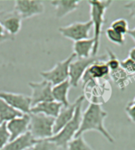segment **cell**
<instances>
[{"mask_svg":"<svg viewBox=\"0 0 135 150\" xmlns=\"http://www.w3.org/2000/svg\"><path fill=\"white\" fill-rule=\"evenodd\" d=\"M107 113L102 108L101 104L90 103L84 113H82L81 122L76 137L81 136L88 131L99 132L108 142L114 144L115 138L104 126V121Z\"/></svg>","mask_w":135,"mask_h":150,"instance_id":"1","label":"cell"},{"mask_svg":"<svg viewBox=\"0 0 135 150\" xmlns=\"http://www.w3.org/2000/svg\"><path fill=\"white\" fill-rule=\"evenodd\" d=\"M90 6V21L93 25L94 47L93 56H96L100 48V36L102 33V27L105 22V13L107 10L112 5V0H89Z\"/></svg>","mask_w":135,"mask_h":150,"instance_id":"2","label":"cell"},{"mask_svg":"<svg viewBox=\"0 0 135 150\" xmlns=\"http://www.w3.org/2000/svg\"><path fill=\"white\" fill-rule=\"evenodd\" d=\"M85 100H86L85 96H83L77 106L73 119L59 132L54 134L52 137L47 138L49 141L55 143L59 148L66 149L68 143L75 137V135L77 134L81 127V118H82V104Z\"/></svg>","mask_w":135,"mask_h":150,"instance_id":"3","label":"cell"},{"mask_svg":"<svg viewBox=\"0 0 135 150\" xmlns=\"http://www.w3.org/2000/svg\"><path fill=\"white\" fill-rule=\"evenodd\" d=\"M29 132L36 140L47 139L54 135L53 128L55 124V118L47 116L42 114H29Z\"/></svg>","mask_w":135,"mask_h":150,"instance_id":"4","label":"cell"},{"mask_svg":"<svg viewBox=\"0 0 135 150\" xmlns=\"http://www.w3.org/2000/svg\"><path fill=\"white\" fill-rule=\"evenodd\" d=\"M75 59L76 55L72 53L66 59L57 62L51 70L41 71L40 74L43 78V80L47 81L53 86L64 82L66 80H69L70 65Z\"/></svg>","mask_w":135,"mask_h":150,"instance_id":"5","label":"cell"},{"mask_svg":"<svg viewBox=\"0 0 135 150\" xmlns=\"http://www.w3.org/2000/svg\"><path fill=\"white\" fill-rule=\"evenodd\" d=\"M93 29V22L90 20L87 21H77L66 26L59 28V32L63 37L74 42L89 39L91 29Z\"/></svg>","mask_w":135,"mask_h":150,"instance_id":"6","label":"cell"},{"mask_svg":"<svg viewBox=\"0 0 135 150\" xmlns=\"http://www.w3.org/2000/svg\"><path fill=\"white\" fill-rule=\"evenodd\" d=\"M107 59V56H92L88 59H78L76 58L70 65L69 70V81L71 86L78 87L80 81L87 70L89 66L96 61Z\"/></svg>","mask_w":135,"mask_h":150,"instance_id":"7","label":"cell"},{"mask_svg":"<svg viewBox=\"0 0 135 150\" xmlns=\"http://www.w3.org/2000/svg\"><path fill=\"white\" fill-rule=\"evenodd\" d=\"M44 3L40 0H16L14 2V11L22 20L40 15L44 13Z\"/></svg>","mask_w":135,"mask_h":150,"instance_id":"8","label":"cell"},{"mask_svg":"<svg viewBox=\"0 0 135 150\" xmlns=\"http://www.w3.org/2000/svg\"><path fill=\"white\" fill-rule=\"evenodd\" d=\"M0 98L6 101L9 105L20 111L22 114H30L32 108L31 97L20 93L1 91Z\"/></svg>","mask_w":135,"mask_h":150,"instance_id":"9","label":"cell"},{"mask_svg":"<svg viewBox=\"0 0 135 150\" xmlns=\"http://www.w3.org/2000/svg\"><path fill=\"white\" fill-rule=\"evenodd\" d=\"M29 86L32 90V94L30 96L32 107L40 103L54 100L52 96L53 86L47 81L43 80L39 82L31 81L29 82Z\"/></svg>","mask_w":135,"mask_h":150,"instance_id":"10","label":"cell"},{"mask_svg":"<svg viewBox=\"0 0 135 150\" xmlns=\"http://www.w3.org/2000/svg\"><path fill=\"white\" fill-rule=\"evenodd\" d=\"M22 19L14 10L0 11V24L8 33L15 36L21 29Z\"/></svg>","mask_w":135,"mask_h":150,"instance_id":"11","label":"cell"},{"mask_svg":"<svg viewBox=\"0 0 135 150\" xmlns=\"http://www.w3.org/2000/svg\"><path fill=\"white\" fill-rule=\"evenodd\" d=\"M110 78L109 68L107 66L106 61L100 59L96 61L89 66V67L85 73L82 77L83 84L91 80H108Z\"/></svg>","mask_w":135,"mask_h":150,"instance_id":"12","label":"cell"},{"mask_svg":"<svg viewBox=\"0 0 135 150\" xmlns=\"http://www.w3.org/2000/svg\"><path fill=\"white\" fill-rule=\"evenodd\" d=\"M82 97H83V95L78 97L73 104H70L68 107H62L59 114L58 115V116L55 119V124H54V128H53L54 134L59 132L60 130L73 119L77 106L79 104L81 100L82 99Z\"/></svg>","mask_w":135,"mask_h":150,"instance_id":"13","label":"cell"},{"mask_svg":"<svg viewBox=\"0 0 135 150\" xmlns=\"http://www.w3.org/2000/svg\"><path fill=\"white\" fill-rule=\"evenodd\" d=\"M30 116L29 114H24L6 122V127L10 134L11 141L29 132Z\"/></svg>","mask_w":135,"mask_h":150,"instance_id":"14","label":"cell"},{"mask_svg":"<svg viewBox=\"0 0 135 150\" xmlns=\"http://www.w3.org/2000/svg\"><path fill=\"white\" fill-rule=\"evenodd\" d=\"M62 107L63 106L62 104L55 100L43 102V103H40L32 107L30 113L42 114L55 119L58 116V115L59 114Z\"/></svg>","mask_w":135,"mask_h":150,"instance_id":"15","label":"cell"},{"mask_svg":"<svg viewBox=\"0 0 135 150\" xmlns=\"http://www.w3.org/2000/svg\"><path fill=\"white\" fill-rule=\"evenodd\" d=\"M37 140L29 132L12 140L0 150H25L33 146Z\"/></svg>","mask_w":135,"mask_h":150,"instance_id":"16","label":"cell"},{"mask_svg":"<svg viewBox=\"0 0 135 150\" xmlns=\"http://www.w3.org/2000/svg\"><path fill=\"white\" fill-rule=\"evenodd\" d=\"M80 1L78 0H55L51 4L55 9V15L57 18H62L69 13L75 11L79 6Z\"/></svg>","mask_w":135,"mask_h":150,"instance_id":"17","label":"cell"},{"mask_svg":"<svg viewBox=\"0 0 135 150\" xmlns=\"http://www.w3.org/2000/svg\"><path fill=\"white\" fill-rule=\"evenodd\" d=\"M94 47L93 38L74 42V54L78 59H88L92 57Z\"/></svg>","mask_w":135,"mask_h":150,"instance_id":"18","label":"cell"},{"mask_svg":"<svg viewBox=\"0 0 135 150\" xmlns=\"http://www.w3.org/2000/svg\"><path fill=\"white\" fill-rule=\"evenodd\" d=\"M71 87L70 81L66 80L62 83L52 87V96L53 100L61 104L63 107H68L70 102L68 100V93Z\"/></svg>","mask_w":135,"mask_h":150,"instance_id":"19","label":"cell"},{"mask_svg":"<svg viewBox=\"0 0 135 150\" xmlns=\"http://www.w3.org/2000/svg\"><path fill=\"white\" fill-rule=\"evenodd\" d=\"M110 78H112L121 90H124L127 86L132 82L134 76L128 74L121 67L112 71H110Z\"/></svg>","mask_w":135,"mask_h":150,"instance_id":"20","label":"cell"},{"mask_svg":"<svg viewBox=\"0 0 135 150\" xmlns=\"http://www.w3.org/2000/svg\"><path fill=\"white\" fill-rule=\"evenodd\" d=\"M23 115L21 112L17 111L11 105H9L6 101L0 98V123L7 122Z\"/></svg>","mask_w":135,"mask_h":150,"instance_id":"21","label":"cell"},{"mask_svg":"<svg viewBox=\"0 0 135 150\" xmlns=\"http://www.w3.org/2000/svg\"><path fill=\"white\" fill-rule=\"evenodd\" d=\"M67 150H94L93 148L86 142L83 135L74 137L68 143Z\"/></svg>","mask_w":135,"mask_h":150,"instance_id":"22","label":"cell"},{"mask_svg":"<svg viewBox=\"0 0 135 150\" xmlns=\"http://www.w3.org/2000/svg\"><path fill=\"white\" fill-rule=\"evenodd\" d=\"M107 38L109 41L115 44H117L119 46H123L126 44V39H125V35L115 31L112 28H107L105 31Z\"/></svg>","mask_w":135,"mask_h":150,"instance_id":"23","label":"cell"},{"mask_svg":"<svg viewBox=\"0 0 135 150\" xmlns=\"http://www.w3.org/2000/svg\"><path fill=\"white\" fill-rule=\"evenodd\" d=\"M31 149L32 150H57L59 147L48 139H41L37 140Z\"/></svg>","mask_w":135,"mask_h":150,"instance_id":"24","label":"cell"},{"mask_svg":"<svg viewBox=\"0 0 135 150\" xmlns=\"http://www.w3.org/2000/svg\"><path fill=\"white\" fill-rule=\"evenodd\" d=\"M110 28H112V29H114L115 31L118 32L122 35L127 34L128 30L130 29L127 21L124 18H119V19H116V20L112 21Z\"/></svg>","mask_w":135,"mask_h":150,"instance_id":"25","label":"cell"},{"mask_svg":"<svg viewBox=\"0 0 135 150\" xmlns=\"http://www.w3.org/2000/svg\"><path fill=\"white\" fill-rule=\"evenodd\" d=\"M107 59L106 63L107 67L109 68L110 71L115 70L120 67V61L117 58L114 52L112 50L107 49Z\"/></svg>","mask_w":135,"mask_h":150,"instance_id":"26","label":"cell"},{"mask_svg":"<svg viewBox=\"0 0 135 150\" xmlns=\"http://www.w3.org/2000/svg\"><path fill=\"white\" fill-rule=\"evenodd\" d=\"M11 142V134L8 131L6 122L0 123V149Z\"/></svg>","mask_w":135,"mask_h":150,"instance_id":"27","label":"cell"},{"mask_svg":"<svg viewBox=\"0 0 135 150\" xmlns=\"http://www.w3.org/2000/svg\"><path fill=\"white\" fill-rule=\"evenodd\" d=\"M120 67L131 76H135V61L128 57L120 61Z\"/></svg>","mask_w":135,"mask_h":150,"instance_id":"28","label":"cell"},{"mask_svg":"<svg viewBox=\"0 0 135 150\" xmlns=\"http://www.w3.org/2000/svg\"><path fill=\"white\" fill-rule=\"evenodd\" d=\"M125 111L130 121L135 123V104H131L130 102L128 103L127 107L125 108Z\"/></svg>","mask_w":135,"mask_h":150,"instance_id":"29","label":"cell"},{"mask_svg":"<svg viewBox=\"0 0 135 150\" xmlns=\"http://www.w3.org/2000/svg\"><path fill=\"white\" fill-rule=\"evenodd\" d=\"M8 40H11V41L14 40V36L8 33L0 24V43H3Z\"/></svg>","mask_w":135,"mask_h":150,"instance_id":"30","label":"cell"},{"mask_svg":"<svg viewBox=\"0 0 135 150\" xmlns=\"http://www.w3.org/2000/svg\"><path fill=\"white\" fill-rule=\"evenodd\" d=\"M124 8L128 11L130 18L135 21V1H130L124 5Z\"/></svg>","mask_w":135,"mask_h":150,"instance_id":"31","label":"cell"},{"mask_svg":"<svg viewBox=\"0 0 135 150\" xmlns=\"http://www.w3.org/2000/svg\"><path fill=\"white\" fill-rule=\"evenodd\" d=\"M129 58L135 61V47H134L129 51Z\"/></svg>","mask_w":135,"mask_h":150,"instance_id":"32","label":"cell"},{"mask_svg":"<svg viewBox=\"0 0 135 150\" xmlns=\"http://www.w3.org/2000/svg\"><path fill=\"white\" fill-rule=\"evenodd\" d=\"M127 34L130 36V37H131V38H132L133 40H134V41L135 43V27L131 29H129L127 32Z\"/></svg>","mask_w":135,"mask_h":150,"instance_id":"33","label":"cell"},{"mask_svg":"<svg viewBox=\"0 0 135 150\" xmlns=\"http://www.w3.org/2000/svg\"><path fill=\"white\" fill-rule=\"evenodd\" d=\"M130 103H131V104H135V97H134V100H133L130 102Z\"/></svg>","mask_w":135,"mask_h":150,"instance_id":"34","label":"cell"},{"mask_svg":"<svg viewBox=\"0 0 135 150\" xmlns=\"http://www.w3.org/2000/svg\"><path fill=\"white\" fill-rule=\"evenodd\" d=\"M25 150H32V149L30 148V149H25Z\"/></svg>","mask_w":135,"mask_h":150,"instance_id":"35","label":"cell"}]
</instances>
